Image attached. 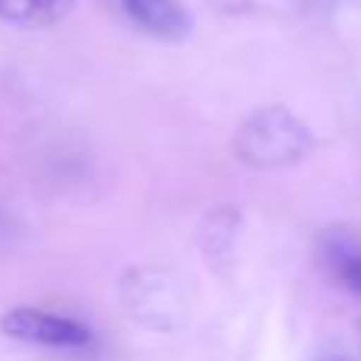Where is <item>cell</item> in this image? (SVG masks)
Listing matches in <instances>:
<instances>
[{"label":"cell","mask_w":361,"mask_h":361,"mask_svg":"<svg viewBox=\"0 0 361 361\" xmlns=\"http://www.w3.org/2000/svg\"><path fill=\"white\" fill-rule=\"evenodd\" d=\"M314 149L307 124L286 105H263L250 111L235 130V152L244 165L260 171L288 169Z\"/></svg>","instance_id":"6da1fadb"},{"label":"cell","mask_w":361,"mask_h":361,"mask_svg":"<svg viewBox=\"0 0 361 361\" xmlns=\"http://www.w3.org/2000/svg\"><path fill=\"white\" fill-rule=\"evenodd\" d=\"M127 314L152 330H175L190 314V288L178 273L162 267H137L121 282Z\"/></svg>","instance_id":"7a4b0ae2"},{"label":"cell","mask_w":361,"mask_h":361,"mask_svg":"<svg viewBox=\"0 0 361 361\" xmlns=\"http://www.w3.org/2000/svg\"><path fill=\"white\" fill-rule=\"evenodd\" d=\"M0 330L10 339H23V343L35 345H57V349H76V345H89L92 333L82 326L80 320L61 317V314H44L35 307H13L4 314Z\"/></svg>","instance_id":"3957f363"},{"label":"cell","mask_w":361,"mask_h":361,"mask_svg":"<svg viewBox=\"0 0 361 361\" xmlns=\"http://www.w3.org/2000/svg\"><path fill=\"white\" fill-rule=\"evenodd\" d=\"M121 10L137 29L149 32L162 42H180L190 29V19L178 0H121Z\"/></svg>","instance_id":"277c9868"},{"label":"cell","mask_w":361,"mask_h":361,"mask_svg":"<svg viewBox=\"0 0 361 361\" xmlns=\"http://www.w3.org/2000/svg\"><path fill=\"white\" fill-rule=\"evenodd\" d=\"M324 267L352 295H361V241L349 231H330L320 244Z\"/></svg>","instance_id":"5b68a950"},{"label":"cell","mask_w":361,"mask_h":361,"mask_svg":"<svg viewBox=\"0 0 361 361\" xmlns=\"http://www.w3.org/2000/svg\"><path fill=\"white\" fill-rule=\"evenodd\" d=\"M76 0H0V23L48 29L73 13Z\"/></svg>","instance_id":"8992f818"},{"label":"cell","mask_w":361,"mask_h":361,"mask_svg":"<svg viewBox=\"0 0 361 361\" xmlns=\"http://www.w3.org/2000/svg\"><path fill=\"white\" fill-rule=\"evenodd\" d=\"M235 228H238V212L231 206H219L206 216L203 228H200V247H203L206 260L212 267L231 260L235 254Z\"/></svg>","instance_id":"52a82bcc"},{"label":"cell","mask_w":361,"mask_h":361,"mask_svg":"<svg viewBox=\"0 0 361 361\" xmlns=\"http://www.w3.org/2000/svg\"><path fill=\"white\" fill-rule=\"evenodd\" d=\"M355 339H358V352H361V324L355 326Z\"/></svg>","instance_id":"ba28073f"},{"label":"cell","mask_w":361,"mask_h":361,"mask_svg":"<svg viewBox=\"0 0 361 361\" xmlns=\"http://www.w3.org/2000/svg\"><path fill=\"white\" fill-rule=\"evenodd\" d=\"M324 361H345V358H324Z\"/></svg>","instance_id":"9c48e42d"}]
</instances>
